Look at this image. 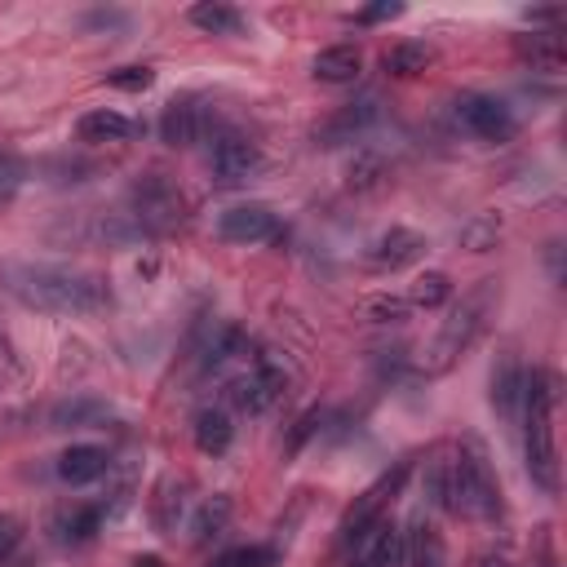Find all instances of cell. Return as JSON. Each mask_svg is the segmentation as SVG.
Wrapping results in <instances>:
<instances>
[{
	"label": "cell",
	"mask_w": 567,
	"mask_h": 567,
	"mask_svg": "<svg viewBox=\"0 0 567 567\" xmlns=\"http://www.w3.org/2000/svg\"><path fill=\"white\" fill-rule=\"evenodd\" d=\"M106 416H111V403H102L93 394H71V399H58L44 412V430H93Z\"/></svg>",
	"instance_id": "d6986e66"
},
{
	"label": "cell",
	"mask_w": 567,
	"mask_h": 567,
	"mask_svg": "<svg viewBox=\"0 0 567 567\" xmlns=\"http://www.w3.org/2000/svg\"><path fill=\"white\" fill-rule=\"evenodd\" d=\"M230 496H208L199 509H195V518H190V540L195 545H208V540H217L221 532H226V523H230Z\"/></svg>",
	"instance_id": "4316f807"
},
{
	"label": "cell",
	"mask_w": 567,
	"mask_h": 567,
	"mask_svg": "<svg viewBox=\"0 0 567 567\" xmlns=\"http://www.w3.org/2000/svg\"><path fill=\"white\" fill-rule=\"evenodd\" d=\"M359 71H363V53L354 44H328L310 62V75L323 80V84H350Z\"/></svg>",
	"instance_id": "cb8c5ba5"
},
{
	"label": "cell",
	"mask_w": 567,
	"mask_h": 567,
	"mask_svg": "<svg viewBox=\"0 0 567 567\" xmlns=\"http://www.w3.org/2000/svg\"><path fill=\"white\" fill-rule=\"evenodd\" d=\"M208 168H213V182H217V186H244V182L261 168V151H257V142H252V137L221 128V133L213 137Z\"/></svg>",
	"instance_id": "ba28073f"
},
{
	"label": "cell",
	"mask_w": 567,
	"mask_h": 567,
	"mask_svg": "<svg viewBox=\"0 0 567 567\" xmlns=\"http://www.w3.org/2000/svg\"><path fill=\"white\" fill-rule=\"evenodd\" d=\"M447 509L470 523H496L505 514L501 478H496L492 456L478 434H465L456 456L447 461Z\"/></svg>",
	"instance_id": "3957f363"
},
{
	"label": "cell",
	"mask_w": 567,
	"mask_h": 567,
	"mask_svg": "<svg viewBox=\"0 0 567 567\" xmlns=\"http://www.w3.org/2000/svg\"><path fill=\"white\" fill-rule=\"evenodd\" d=\"M186 18H190L199 31H208V35H239V31H244V13H239L235 4H217V0L190 4Z\"/></svg>",
	"instance_id": "484cf974"
},
{
	"label": "cell",
	"mask_w": 567,
	"mask_h": 567,
	"mask_svg": "<svg viewBox=\"0 0 567 567\" xmlns=\"http://www.w3.org/2000/svg\"><path fill=\"white\" fill-rule=\"evenodd\" d=\"M368 266H377V270H403V266H412V261H421L425 257V235H416V230H408V226H390V230H381L372 244H368Z\"/></svg>",
	"instance_id": "9a60e30c"
},
{
	"label": "cell",
	"mask_w": 567,
	"mask_h": 567,
	"mask_svg": "<svg viewBox=\"0 0 567 567\" xmlns=\"http://www.w3.org/2000/svg\"><path fill=\"white\" fill-rule=\"evenodd\" d=\"M226 394H230V403H235L239 412H252V416H257V412H266V408H275V403L284 399V368H279L275 359L257 354L252 368L226 385Z\"/></svg>",
	"instance_id": "9c48e42d"
},
{
	"label": "cell",
	"mask_w": 567,
	"mask_h": 567,
	"mask_svg": "<svg viewBox=\"0 0 567 567\" xmlns=\"http://www.w3.org/2000/svg\"><path fill=\"white\" fill-rule=\"evenodd\" d=\"M40 173H44L53 186H75V182H89L93 164H89V159H80V155H53V159H44V164H40Z\"/></svg>",
	"instance_id": "1f68e13d"
},
{
	"label": "cell",
	"mask_w": 567,
	"mask_h": 567,
	"mask_svg": "<svg viewBox=\"0 0 567 567\" xmlns=\"http://www.w3.org/2000/svg\"><path fill=\"white\" fill-rule=\"evenodd\" d=\"M22 545V523L13 514H0V563Z\"/></svg>",
	"instance_id": "60d3db41"
},
{
	"label": "cell",
	"mask_w": 567,
	"mask_h": 567,
	"mask_svg": "<svg viewBox=\"0 0 567 567\" xmlns=\"http://www.w3.org/2000/svg\"><path fill=\"white\" fill-rule=\"evenodd\" d=\"M137 133H142L137 120H128V115H120V111H106V106L84 111V115L75 120V137H80V142H128V137H137Z\"/></svg>",
	"instance_id": "7402d4cb"
},
{
	"label": "cell",
	"mask_w": 567,
	"mask_h": 567,
	"mask_svg": "<svg viewBox=\"0 0 567 567\" xmlns=\"http://www.w3.org/2000/svg\"><path fill=\"white\" fill-rule=\"evenodd\" d=\"M80 27H84V31H128L133 18H128L124 9H93V13L80 18Z\"/></svg>",
	"instance_id": "74e56055"
},
{
	"label": "cell",
	"mask_w": 567,
	"mask_h": 567,
	"mask_svg": "<svg viewBox=\"0 0 567 567\" xmlns=\"http://www.w3.org/2000/svg\"><path fill=\"white\" fill-rule=\"evenodd\" d=\"M102 474H111V456H106V447H97V443H71V447L58 456V478L71 483V487L97 483Z\"/></svg>",
	"instance_id": "ffe728a7"
},
{
	"label": "cell",
	"mask_w": 567,
	"mask_h": 567,
	"mask_svg": "<svg viewBox=\"0 0 567 567\" xmlns=\"http://www.w3.org/2000/svg\"><path fill=\"white\" fill-rule=\"evenodd\" d=\"M408 474H412V461H394L390 470H381V474H377V478L346 505V514H341V523H337V540H350L354 532H363L368 523H377V518L385 514V505L403 492Z\"/></svg>",
	"instance_id": "52a82bcc"
},
{
	"label": "cell",
	"mask_w": 567,
	"mask_h": 567,
	"mask_svg": "<svg viewBox=\"0 0 567 567\" xmlns=\"http://www.w3.org/2000/svg\"><path fill=\"white\" fill-rule=\"evenodd\" d=\"M496 306H501V279H478L470 292H461V301L447 310V319H443L434 346L425 350V372L439 377V372L456 368V363L478 346V337L492 328Z\"/></svg>",
	"instance_id": "277c9868"
},
{
	"label": "cell",
	"mask_w": 567,
	"mask_h": 567,
	"mask_svg": "<svg viewBox=\"0 0 567 567\" xmlns=\"http://www.w3.org/2000/svg\"><path fill=\"white\" fill-rule=\"evenodd\" d=\"M470 567H509V554L505 549H483V554H474Z\"/></svg>",
	"instance_id": "7bdbcfd3"
},
{
	"label": "cell",
	"mask_w": 567,
	"mask_h": 567,
	"mask_svg": "<svg viewBox=\"0 0 567 567\" xmlns=\"http://www.w3.org/2000/svg\"><path fill=\"white\" fill-rule=\"evenodd\" d=\"M0 288L27 310H44V315H93L111 306V288L102 275L49 266V261H4Z\"/></svg>",
	"instance_id": "6da1fadb"
},
{
	"label": "cell",
	"mask_w": 567,
	"mask_h": 567,
	"mask_svg": "<svg viewBox=\"0 0 567 567\" xmlns=\"http://www.w3.org/2000/svg\"><path fill=\"white\" fill-rule=\"evenodd\" d=\"M275 563H279L275 545H230V549L213 554L208 567H275Z\"/></svg>",
	"instance_id": "f1b7e54d"
},
{
	"label": "cell",
	"mask_w": 567,
	"mask_h": 567,
	"mask_svg": "<svg viewBox=\"0 0 567 567\" xmlns=\"http://www.w3.org/2000/svg\"><path fill=\"white\" fill-rule=\"evenodd\" d=\"M403 567H447V545H443V532L416 514L408 527H403Z\"/></svg>",
	"instance_id": "ac0fdd59"
},
{
	"label": "cell",
	"mask_w": 567,
	"mask_h": 567,
	"mask_svg": "<svg viewBox=\"0 0 567 567\" xmlns=\"http://www.w3.org/2000/svg\"><path fill=\"white\" fill-rule=\"evenodd\" d=\"M425 496L434 509H447V456L443 452H434L425 461Z\"/></svg>",
	"instance_id": "d590c367"
},
{
	"label": "cell",
	"mask_w": 567,
	"mask_h": 567,
	"mask_svg": "<svg viewBox=\"0 0 567 567\" xmlns=\"http://www.w3.org/2000/svg\"><path fill=\"white\" fill-rule=\"evenodd\" d=\"M447 297H452V279H447L443 270H425V275L412 284L408 306H416V310H434V306H443Z\"/></svg>",
	"instance_id": "f546056e"
},
{
	"label": "cell",
	"mask_w": 567,
	"mask_h": 567,
	"mask_svg": "<svg viewBox=\"0 0 567 567\" xmlns=\"http://www.w3.org/2000/svg\"><path fill=\"white\" fill-rule=\"evenodd\" d=\"M554 403H558V377L549 368H532L523 377V456L527 474L540 492H558V447H554Z\"/></svg>",
	"instance_id": "7a4b0ae2"
},
{
	"label": "cell",
	"mask_w": 567,
	"mask_h": 567,
	"mask_svg": "<svg viewBox=\"0 0 567 567\" xmlns=\"http://www.w3.org/2000/svg\"><path fill=\"white\" fill-rule=\"evenodd\" d=\"M430 62H434V49H430L425 40H399V44H394V49L381 58V66H385L390 75H399V80L421 75Z\"/></svg>",
	"instance_id": "83f0119b"
},
{
	"label": "cell",
	"mask_w": 567,
	"mask_h": 567,
	"mask_svg": "<svg viewBox=\"0 0 567 567\" xmlns=\"http://www.w3.org/2000/svg\"><path fill=\"white\" fill-rule=\"evenodd\" d=\"M319 425H323V412H319V408H310V412H306V416L297 421V430H292V439H288V447H301V443H306V439H310V434H315Z\"/></svg>",
	"instance_id": "b9f144b4"
},
{
	"label": "cell",
	"mask_w": 567,
	"mask_h": 567,
	"mask_svg": "<svg viewBox=\"0 0 567 567\" xmlns=\"http://www.w3.org/2000/svg\"><path fill=\"white\" fill-rule=\"evenodd\" d=\"M390 18H403V4L399 0H377V4H368V9L354 13L359 27H377V22H390Z\"/></svg>",
	"instance_id": "ab89813d"
},
{
	"label": "cell",
	"mask_w": 567,
	"mask_h": 567,
	"mask_svg": "<svg viewBox=\"0 0 567 567\" xmlns=\"http://www.w3.org/2000/svg\"><path fill=\"white\" fill-rule=\"evenodd\" d=\"M106 84L120 89V93H142V89L155 84V71H151V66H120V71L106 75Z\"/></svg>",
	"instance_id": "8d00e7d4"
},
{
	"label": "cell",
	"mask_w": 567,
	"mask_h": 567,
	"mask_svg": "<svg viewBox=\"0 0 567 567\" xmlns=\"http://www.w3.org/2000/svg\"><path fill=\"white\" fill-rule=\"evenodd\" d=\"M190 509V478L186 474H164L155 483V496H151V523L159 536H177L182 518Z\"/></svg>",
	"instance_id": "2e32d148"
},
{
	"label": "cell",
	"mask_w": 567,
	"mask_h": 567,
	"mask_svg": "<svg viewBox=\"0 0 567 567\" xmlns=\"http://www.w3.org/2000/svg\"><path fill=\"white\" fill-rule=\"evenodd\" d=\"M190 434H195V447H199L204 456H221V452L235 443V421H230L226 408L213 403V408H199V412H195Z\"/></svg>",
	"instance_id": "603a6c76"
},
{
	"label": "cell",
	"mask_w": 567,
	"mask_h": 567,
	"mask_svg": "<svg viewBox=\"0 0 567 567\" xmlns=\"http://www.w3.org/2000/svg\"><path fill=\"white\" fill-rule=\"evenodd\" d=\"M337 545V567H403V527L385 514Z\"/></svg>",
	"instance_id": "8992f818"
},
{
	"label": "cell",
	"mask_w": 567,
	"mask_h": 567,
	"mask_svg": "<svg viewBox=\"0 0 567 567\" xmlns=\"http://www.w3.org/2000/svg\"><path fill=\"white\" fill-rule=\"evenodd\" d=\"M377 115H381V97L377 93H359L354 102H346L328 124H323V146H337V142H354L359 133H368L372 124H377Z\"/></svg>",
	"instance_id": "e0dca14e"
},
{
	"label": "cell",
	"mask_w": 567,
	"mask_h": 567,
	"mask_svg": "<svg viewBox=\"0 0 567 567\" xmlns=\"http://www.w3.org/2000/svg\"><path fill=\"white\" fill-rule=\"evenodd\" d=\"M514 53H518V62H527L532 71L558 75V71H563V31H558V27H545V31L514 35Z\"/></svg>",
	"instance_id": "44dd1931"
},
{
	"label": "cell",
	"mask_w": 567,
	"mask_h": 567,
	"mask_svg": "<svg viewBox=\"0 0 567 567\" xmlns=\"http://www.w3.org/2000/svg\"><path fill=\"white\" fill-rule=\"evenodd\" d=\"M128 567H164V558H159V554H137Z\"/></svg>",
	"instance_id": "ee69618b"
},
{
	"label": "cell",
	"mask_w": 567,
	"mask_h": 567,
	"mask_svg": "<svg viewBox=\"0 0 567 567\" xmlns=\"http://www.w3.org/2000/svg\"><path fill=\"white\" fill-rule=\"evenodd\" d=\"M456 120H461V128H470L483 142H509L514 128H518L514 111L501 97H487V93H461L456 97Z\"/></svg>",
	"instance_id": "30bf717a"
},
{
	"label": "cell",
	"mask_w": 567,
	"mask_h": 567,
	"mask_svg": "<svg viewBox=\"0 0 567 567\" xmlns=\"http://www.w3.org/2000/svg\"><path fill=\"white\" fill-rule=\"evenodd\" d=\"M208 124H213L208 102L195 97V93H182V97H173V102L164 106V115H159V137H164L168 146H195V142L208 133Z\"/></svg>",
	"instance_id": "8fae6325"
},
{
	"label": "cell",
	"mask_w": 567,
	"mask_h": 567,
	"mask_svg": "<svg viewBox=\"0 0 567 567\" xmlns=\"http://www.w3.org/2000/svg\"><path fill=\"white\" fill-rule=\"evenodd\" d=\"M381 177H385V159L372 155V151H363V155L350 164V190H377Z\"/></svg>",
	"instance_id": "e575fe53"
},
{
	"label": "cell",
	"mask_w": 567,
	"mask_h": 567,
	"mask_svg": "<svg viewBox=\"0 0 567 567\" xmlns=\"http://www.w3.org/2000/svg\"><path fill=\"white\" fill-rule=\"evenodd\" d=\"M22 377H27V363H22L18 346H13V337L0 328V394L18 390V385H22Z\"/></svg>",
	"instance_id": "836d02e7"
},
{
	"label": "cell",
	"mask_w": 567,
	"mask_h": 567,
	"mask_svg": "<svg viewBox=\"0 0 567 567\" xmlns=\"http://www.w3.org/2000/svg\"><path fill=\"white\" fill-rule=\"evenodd\" d=\"M248 350V337L235 328V323H217L208 337H204V346H199V368L204 372H217V368H226L230 359H239Z\"/></svg>",
	"instance_id": "d4e9b609"
},
{
	"label": "cell",
	"mask_w": 567,
	"mask_h": 567,
	"mask_svg": "<svg viewBox=\"0 0 567 567\" xmlns=\"http://www.w3.org/2000/svg\"><path fill=\"white\" fill-rule=\"evenodd\" d=\"M456 239H461V248H470V252H487V248L501 239V221H496L492 213H478V217H470V221L456 230Z\"/></svg>",
	"instance_id": "4dcf8cb0"
},
{
	"label": "cell",
	"mask_w": 567,
	"mask_h": 567,
	"mask_svg": "<svg viewBox=\"0 0 567 567\" xmlns=\"http://www.w3.org/2000/svg\"><path fill=\"white\" fill-rule=\"evenodd\" d=\"M128 213L133 221L155 239V235H168L177 221H182V190L164 177V173H146L128 186Z\"/></svg>",
	"instance_id": "5b68a950"
},
{
	"label": "cell",
	"mask_w": 567,
	"mask_h": 567,
	"mask_svg": "<svg viewBox=\"0 0 567 567\" xmlns=\"http://www.w3.org/2000/svg\"><path fill=\"white\" fill-rule=\"evenodd\" d=\"M102 505L93 501H71V505H58L53 518H49V536L62 545V549H80L89 545L97 532H102Z\"/></svg>",
	"instance_id": "5bb4252c"
},
{
	"label": "cell",
	"mask_w": 567,
	"mask_h": 567,
	"mask_svg": "<svg viewBox=\"0 0 567 567\" xmlns=\"http://www.w3.org/2000/svg\"><path fill=\"white\" fill-rule=\"evenodd\" d=\"M523 377H527L523 354H518L514 346H505V350L496 354V363H492V381H487V399H492V408H496L501 421H514V416H518V403H523Z\"/></svg>",
	"instance_id": "4fadbf2b"
},
{
	"label": "cell",
	"mask_w": 567,
	"mask_h": 567,
	"mask_svg": "<svg viewBox=\"0 0 567 567\" xmlns=\"http://www.w3.org/2000/svg\"><path fill=\"white\" fill-rule=\"evenodd\" d=\"M408 297H372L368 301V315L377 319V323H399V319H408Z\"/></svg>",
	"instance_id": "f35d334b"
},
{
	"label": "cell",
	"mask_w": 567,
	"mask_h": 567,
	"mask_svg": "<svg viewBox=\"0 0 567 567\" xmlns=\"http://www.w3.org/2000/svg\"><path fill=\"white\" fill-rule=\"evenodd\" d=\"M27 182V159L13 146H0V204H9Z\"/></svg>",
	"instance_id": "d6a6232c"
},
{
	"label": "cell",
	"mask_w": 567,
	"mask_h": 567,
	"mask_svg": "<svg viewBox=\"0 0 567 567\" xmlns=\"http://www.w3.org/2000/svg\"><path fill=\"white\" fill-rule=\"evenodd\" d=\"M217 235L226 244H266L279 235V217L270 204H230L221 217H217Z\"/></svg>",
	"instance_id": "7c38bea8"
}]
</instances>
